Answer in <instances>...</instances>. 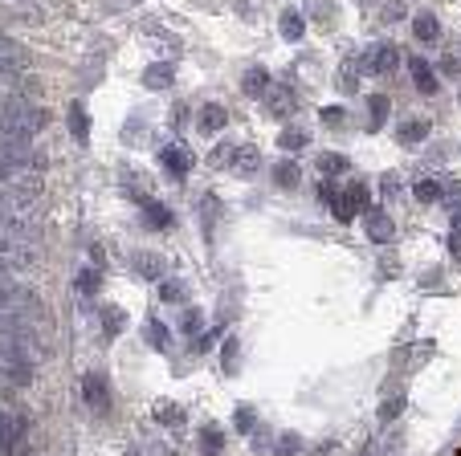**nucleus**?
Segmentation results:
<instances>
[{"label": "nucleus", "instance_id": "nucleus-16", "mask_svg": "<svg viewBox=\"0 0 461 456\" xmlns=\"http://www.w3.org/2000/svg\"><path fill=\"white\" fill-rule=\"evenodd\" d=\"M98 286H102V273H98L94 265L78 273V294H82V298H94V294H98Z\"/></svg>", "mask_w": 461, "mask_h": 456}, {"label": "nucleus", "instance_id": "nucleus-2", "mask_svg": "<svg viewBox=\"0 0 461 456\" xmlns=\"http://www.w3.org/2000/svg\"><path fill=\"white\" fill-rule=\"evenodd\" d=\"M41 159L29 155H0V188L8 192H25V196H37L41 192V175H37Z\"/></svg>", "mask_w": 461, "mask_h": 456}, {"label": "nucleus", "instance_id": "nucleus-25", "mask_svg": "<svg viewBox=\"0 0 461 456\" xmlns=\"http://www.w3.org/2000/svg\"><path fill=\"white\" fill-rule=\"evenodd\" d=\"M143 212H147V220H152L155 228H167V225H172V216H167L155 200H143Z\"/></svg>", "mask_w": 461, "mask_h": 456}, {"label": "nucleus", "instance_id": "nucleus-18", "mask_svg": "<svg viewBox=\"0 0 461 456\" xmlns=\"http://www.w3.org/2000/svg\"><path fill=\"white\" fill-rule=\"evenodd\" d=\"M135 269H139V277H159L163 273V261L155 253H135Z\"/></svg>", "mask_w": 461, "mask_h": 456}, {"label": "nucleus", "instance_id": "nucleus-12", "mask_svg": "<svg viewBox=\"0 0 461 456\" xmlns=\"http://www.w3.org/2000/svg\"><path fill=\"white\" fill-rule=\"evenodd\" d=\"M368 232H372V240H388V236L396 232L384 208H368Z\"/></svg>", "mask_w": 461, "mask_h": 456}, {"label": "nucleus", "instance_id": "nucleus-30", "mask_svg": "<svg viewBox=\"0 0 461 456\" xmlns=\"http://www.w3.org/2000/svg\"><path fill=\"white\" fill-rule=\"evenodd\" d=\"M196 326H200V314H196V309H184V318H180V330H184V334H196Z\"/></svg>", "mask_w": 461, "mask_h": 456}, {"label": "nucleus", "instance_id": "nucleus-13", "mask_svg": "<svg viewBox=\"0 0 461 456\" xmlns=\"http://www.w3.org/2000/svg\"><path fill=\"white\" fill-rule=\"evenodd\" d=\"M82 391H86V403H90V407H106V403H110V399H106V383L98 379V375H86Z\"/></svg>", "mask_w": 461, "mask_h": 456}, {"label": "nucleus", "instance_id": "nucleus-5", "mask_svg": "<svg viewBox=\"0 0 461 456\" xmlns=\"http://www.w3.org/2000/svg\"><path fill=\"white\" fill-rule=\"evenodd\" d=\"M331 208H335V216H339V220H351L359 208H368V188H364V183H351L343 196H335V200H331Z\"/></svg>", "mask_w": 461, "mask_h": 456}, {"label": "nucleus", "instance_id": "nucleus-11", "mask_svg": "<svg viewBox=\"0 0 461 456\" xmlns=\"http://www.w3.org/2000/svg\"><path fill=\"white\" fill-rule=\"evenodd\" d=\"M412 33H416V41H425V45H433V41L441 37V25H437V16H429V12H421V16L412 21Z\"/></svg>", "mask_w": 461, "mask_h": 456}, {"label": "nucleus", "instance_id": "nucleus-1", "mask_svg": "<svg viewBox=\"0 0 461 456\" xmlns=\"http://www.w3.org/2000/svg\"><path fill=\"white\" fill-rule=\"evenodd\" d=\"M45 127V110L33 106V102H12L4 114H0V155H29L33 135Z\"/></svg>", "mask_w": 461, "mask_h": 456}, {"label": "nucleus", "instance_id": "nucleus-24", "mask_svg": "<svg viewBox=\"0 0 461 456\" xmlns=\"http://www.w3.org/2000/svg\"><path fill=\"white\" fill-rule=\"evenodd\" d=\"M70 123H74V139L78 143H86V139H90V135H86V110H82V106H70Z\"/></svg>", "mask_w": 461, "mask_h": 456}, {"label": "nucleus", "instance_id": "nucleus-19", "mask_svg": "<svg viewBox=\"0 0 461 456\" xmlns=\"http://www.w3.org/2000/svg\"><path fill=\"white\" fill-rule=\"evenodd\" d=\"M368 110H372V131H380V127L388 123V98H384V94L368 98Z\"/></svg>", "mask_w": 461, "mask_h": 456}, {"label": "nucleus", "instance_id": "nucleus-20", "mask_svg": "<svg viewBox=\"0 0 461 456\" xmlns=\"http://www.w3.org/2000/svg\"><path fill=\"white\" fill-rule=\"evenodd\" d=\"M143 81H147L152 90H163V86H172V66H163V62H159V66H152V70L143 74Z\"/></svg>", "mask_w": 461, "mask_h": 456}, {"label": "nucleus", "instance_id": "nucleus-22", "mask_svg": "<svg viewBox=\"0 0 461 456\" xmlns=\"http://www.w3.org/2000/svg\"><path fill=\"white\" fill-rule=\"evenodd\" d=\"M416 200H421V204H437V200H441V183H437V179H421V183H416Z\"/></svg>", "mask_w": 461, "mask_h": 456}, {"label": "nucleus", "instance_id": "nucleus-21", "mask_svg": "<svg viewBox=\"0 0 461 456\" xmlns=\"http://www.w3.org/2000/svg\"><path fill=\"white\" fill-rule=\"evenodd\" d=\"M318 171H322V175H343V171H347V159H343V155H318Z\"/></svg>", "mask_w": 461, "mask_h": 456}, {"label": "nucleus", "instance_id": "nucleus-9", "mask_svg": "<svg viewBox=\"0 0 461 456\" xmlns=\"http://www.w3.org/2000/svg\"><path fill=\"white\" fill-rule=\"evenodd\" d=\"M261 106H265L270 118H286V114L294 110V94H290V90H274V94L261 98Z\"/></svg>", "mask_w": 461, "mask_h": 456}, {"label": "nucleus", "instance_id": "nucleus-15", "mask_svg": "<svg viewBox=\"0 0 461 456\" xmlns=\"http://www.w3.org/2000/svg\"><path fill=\"white\" fill-rule=\"evenodd\" d=\"M396 135H400V143H404V147H416V143L429 135V123H421V118H408V123H404Z\"/></svg>", "mask_w": 461, "mask_h": 456}, {"label": "nucleus", "instance_id": "nucleus-34", "mask_svg": "<svg viewBox=\"0 0 461 456\" xmlns=\"http://www.w3.org/2000/svg\"><path fill=\"white\" fill-rule=\"evenodd\" d=\"M449 253H453V257H461V228H453V232H449Z\"/></svg>", "mask_w": 461, "mask_h": 456}, {"label": "nucleus", "instance_id": "nucleus-10", "mask_svg": "<svg viewBox=\"0 0 461 456\" xmlns=\"http://www.w3.org/2000/svg\"><path fill=\"white\" fill-rule=\"evenodd\" d=\"M278 25H282V37H286V41H298V37L307 33V16H303L298 8H286Z\"/></svg>", "mask_w": 461, "mask_h": 456}, {"label": "nucleus", "instance_id": "nucleus-3", "mask_svg": "<svg viewBox=\"0 0 461 456\" xmlns=\"http://www.w3.org/2000/svg\"><path fill=\"white\" fill-rule=\"evenodd\" d=\"M37 265V249H33V240H21V236H8V232H0V269H8V273H25V269H33Z\"/></svg>", "mask_w": 461, "mask_h": 456}, {"label": "nucleus", "instance_id": "nucleus-17", "mask_svg": "<svg viewBox=\"0 0 461 456\" xmlns=\"http://www.w3.org/2000/svg\"><path fill=\"white\" fill-rule=\"evenodd\" d=\"M241 86H245V94H253V98H265V90H270V74H265V70H249Z\"/></svg>", "mask_w": 461, "mask_h": 456}, {"label": "nucleus", "instance_id": "nucleus-6", "mask_svg": "<svg viewBox=\"0 0 461 456\" xmlns=\"http://www.w3.org/2000/svg\"><path fill=\"white\" fill-rule=\"evenodd\" d=\"M159 163H163V171H167L172 179H184L188 167H192V159H188L184 147H163V151H159Z\"/></svg>", "mask_w": 461, "mask_h": 456}, {"label": "nucleus", "instance_id": "nucleus-7", "mask_svg": "<svg viewBox=\"0 0 461 456\" xmlns=\"http://www.w3.org/2000/svg\"><path fill=\"white\" fill-rule=\"evenodd\" d=\"M200 135H217L225 123H229V110L221 106V102H209V106H200Z\"/></svg>", "mask_w": 461, "mask_h": 456}, {"label": "nucleus", "instance_id": "nucleus-32", "mask_svg": "<svg viewBox=\"0 0 461 456\" xmlns=\"http://www.w3.org/2000/svg\"><path fill=\"white\" fill-rule=\"evenodd\" d=\"M249 424H253V411H249V407H241V411H237V428H241V432H249Z\"/></svg>", "mask_w": 461, "mask_h": 456}, {"label": "nucleus", "instance_id": "nucleus-28", "mask_svg": "<svg viewBox=\"0 0 461 456\" xmlns=\"http://www.w3.org/2000/svg\"><path fill=\"white\" fill-rule=\"evenodd\" d=\"M147 342H152L155 351H163V346H167V334H163V326H159V322H147Z\"/></svg>", "mask_w": 461, "mask_h": 456}, {"label": "nucleus", "instance_id": "nucleus-27", "mask_svg": "<svg viewBox=\"0 0 461 456\" xmlns=\"http://www.w3.org/2000/svg\"><path fill=\"white\" fill-rule=\"evenodd\" d=\"M159 298H163V302H184V286H180V281H163V286H159Z\"/></svg>", "mask_w": 461, "mask_h": 456}, {"label": "nucleus", "instance_id": "nucleus-4", "mask_svg": "<svg viewBox=\"0 0 461 456\" xmlns=\"http://www.w3.org/2000/svg\"><path fill=\"white\" fill-rule=\"evenodd\" d=\"M396 45H388V41H380V45H372L368 53H364V74H392L396 70Z\"/></svg>", "mask_w": 461, "mask_h": 456}, {"label": "nucleus", "instance_id": "nucleus-31", "mask_svg": "<svg viewBox=\"0 0 461 456\" xmlns=\"http://www.w3.org/2000/svg\"><path fill=\"white\" fill-rule=\"evenodd\" d=\"M278 453H282V456L298 453V436H282V440H278Z\"/></svg>", "mask_w": 461, "mask_h": 456}, {"label": "nucleus", "instance_id": "nucleus-8", "mask_svg": "<svg viewBox=\"0 0 461 456\" xmlns=\"http://www.w3.org/2000/svg\"><path fill=\"white\" fill-rule=\"evenodd\" d=\"M229 163H233V171H237L241 179H249V175L261 167V155H257V147H237V151L229 155Z\"/></svg>", "mask_w": 461, "mask_h": 456}, {"label": "nucleus", "instance_id": "nucleus-29", "mask_svg": "<svg viewBox=\"0 0 461 456\" xmlns=\"http://www.w3.org/2000/svg\"><path fill=\"white\" fill-rule=\"evenodd\" d=\"M282 147H286V151H303V147H307V135H303V131H286V135H282Z\"/></svg>", "mask_w": 461, "mask_h": 456}, {"label": "nucleus", "instance_id": "nucleus-35", "mask_svg": "<svg viewBox=\"0 0 461 456\" xmlns=\"http://www.w3.org/2000/svg\"><path fill=\"white\" fill-rule=\"evenodd\" d=\"M339 86H343V90H355V70H351V66L343 70V77H339Z\"/></svg>", "mask_w": 461, "mask_h": 456}, {"label": "nucleus", "instance_id": "nucleus-23", "mask_svg": "<svg viewBox=\"0 0 461 456\" xmlns=\"http://www.w3.org/2000/svg\"><path fill=\"white\" fill-rule=\"evenodd\" d=\"M274 179H278L282 188H294V183H298V167H294V163H278V167H274Z\"/></svg>", "mask_w": 461, "mask_h": 456}, {"label": "nucleus", "instance_id": "nucleus-14", "mask_svg": "<svg viewBox=\"0 0 461 456\" xmlns=\"http://www.w3.org/2000/svg\"><path fill=\"white\" fill-rule=\"evenodd\" d=\"M412 81H416V90L421 94H437V77H433V70H429V62H412Z\"/></svg>", "mask_w": 461, "mask_h": 456}, {"label": "nucleus", "instance_id": "nucleus-26", "mask_svg": "<svg viewBox=\"0 0 461 456\" xmlns=\"http://www.w3.org/2000/svg\"><path fill=\"white\" fill-rule=\"evenodd\" d=\"M400 411H404V395H392V399H384V403H380V420H396V416H400Z\"/></svg>", "mask_w": 461, "mask_h": 456}, {"label": "nucleus", "instance_id": "nucleus-36", "mask_svg": "<svg viewBox=\"0 0 461 456\" xmlns=\"http://www.w3.org/2000/svg\"><path fill=\"white\" fill-rule=\"evenodd\" d=\"M441 70H445V74H453V77H458V74H461L458 58H445V62H441Z\"/></svg>", "mask_w": 461, "mask_h": 456}, {"label": "nucleus", "instance_id": "nucleus-33", "mask_svg": "<svg viewBox=\"0 0 461 456\" xmlns=\"http://www.w3.org/2000/svg\"><path fill=\"white\" fill-rule=\"evenodd\" d=\"M204 448H209V453H217V448H221V432H213V428H209V432H204Z\"/></svg>", "mask_w": 461, "mask_h": 456}]
</instances>
